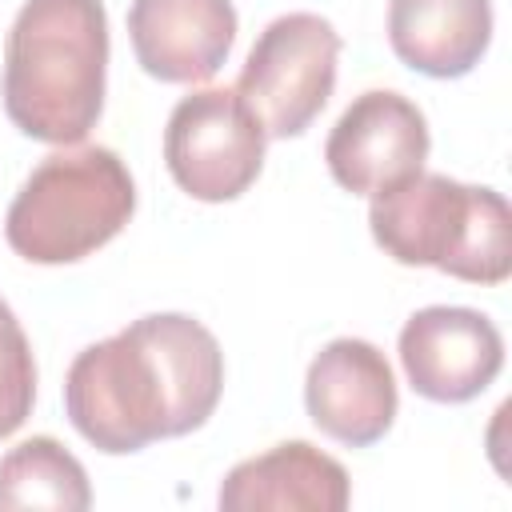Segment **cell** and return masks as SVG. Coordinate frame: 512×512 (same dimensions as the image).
<instances>
[{
	"label": "cell",
	"mask_w": 512,
	"mask_h": 512,
	"mask_svg": "<svg viewBox=\"0 0 512 512\" xmlns=\"http://www.w3.org/2000/svg\"><path fill=\"white\" fill-rule=\"evenodd\" d=\"M220 388L216 336L184 312H152L72 360L64 408L92 448L124 456L196 432L216 412Z\"/></svg>",
	"instance_id": "6da1fadb"
},
{
	"label": "cell",
	"mask_w": 512,
	"mask_h": 512,
	"mask_svg": "<svg viewBox=\"0 0 512 512\" xmlns=\"http://www.w3.org/2000/svg\"><path fill=\"white\" fill-rule=\"evenodd\" d=\"M108 12L100 0H24L4 40V112L44 144L84 140L104 112Z\"/></svg>",
	"instance_id": "7a4b0ae2"
},
{
	"label": "cell",
	"mask_w": 512,
	"mask_h": 512,
	"mask_svg": "<svg viewBox=\"0 0 512 512\" xmlns=\"http://www.w3.org/2000/svg\"><path fill=\"white\" fill-rule=\"evenodd\" d=\"M368 228L408 268H440L468 284H504L512 272V212L488 184L416 172L372 196Z\"/></svg>",
	"instance_id": "3957f363"
},
{
	"label": "cell",
	"mask_w": 512,
	"mask_h": 512,
	"mask_svg": "<svg viewBox=\"0 0 512 512\" xmlns=\"http://www.w3.org/2000/svg\"><path fill=\"white\" fill-rule=\"evenodd\" d=\"M136 212V184L112 148L44 156L16 192L4 236L32 264H72L104 248Z\"/></svg>",
	"instance_id": "277c9868"
},
{
	"label": "cell",
	"mask_w": 512,
	"mask_h": 512,
	"mask_svg": "<svg viewBox=\"0 0 512 512\" xmlns=\"http://www.w3.org/2000/svg\"><path fill=\"white\" fill-rule=\"evenodd\" d=\"M340 32L316 12L276 16L252 44L236 96L252 108L264 136H300L336 88Z\"/></svg>",
	"instance_id": "5b68a950"
},
{
	"label": "cell",
	"mask_w": 512,
	"mask_h": 512,
	"mask_svg": "<svg viewBox=\"0 0 512 512\" xmlns=\"http://www.w3.org/2000/svg\"><path fill=\"white\" fill-rule=\"evenodd\" d=\"M264 128L236 88L188 92L164 128V160L172 180L204 204L248 192L264 168Z\"/></svg>",
	"instance_id": "8992f818"
},
{
	"label": "cell",
	"mask_w": 512,
	"mask_h": 512,
	"mask_svg": "<svg viewBox=\"0 0 512 512\" xmlns=\"http://www.w3.org/2000/svg\"><path fill=\"white\" fill-rule=\"evenodd\" d=\"M428 120L424 112L388 88L356 96L336 128L328 132L324 160L332 180L352 196H376L416 172L428 160Z\"/></svg>",
	"instance_id": "52a82bcc"
},
{
	"label": "cell",
	"mask_w": 512,
	"mask_h": 512,
	"mask_svg": "<svg viewBox=\"0 0 512 512\" xmlns=\"http://www.w3.org/2000/svg\"><path fill=\"white\" fill-rule=\"evenodd\" d=\"M400 364L424 400L464 404L500 376L504 336L476 308L432 304L400 328Z\"/></svg>",
	"instance_id": "ba28073f"
},
{
	"label": "cell",
	"mask_w": 512,
	"mask_h": 512,
	"mask_svg": "<svg viewBox=\"0 0 512 512\" xmlns=\"http://www.w3.org/2000/svg\"><path fill=\"white\" fill-rule=\"evenodd\" d=\"M304 408L324 436L348 448L376 444L396 420V380L384 352L356 336L324 344L304 376Z\"/></svg>",
	"instance_id": "9c48e42d"
},
{
	"label": "cell",
	"mask_w": 512,
	"mask_h": 512,
	"mask_svg": "<svg viewBox=\"0 0 512 512\" xmlns=\"http://www.w3.org/2000/svg\"><path fill=\"white\" fill-rule=\"evenodd\" d=\"M128 40L136 64L164 84L212 80L236 40L232 0H132Z\"/></svg>",
	"instance_id": "30bf717a"
},
{
	"label": "cell",
	"mask_w": 512,
	"mask_h": 512,
	"mask_svg": "<svg viewBox=\"0 0 512 512\" xmlns=\"http://www.w3.org/2000/svg\"><path fill=\"white\" fill-rule=\"evenodd\" d=\"M348 472L308 440H288L240 460L220 484L224 512H344Z\"/></svg>",
	"instance_id": "8fae6325"
},
{
	"label": "cell",
	"mask_w": 512,
	"mask_h": 512,
	"mask_svg": "<svg viewBox=\"0 0 512 512\" xmlns=\"http://www.w3.org/2000/svg\"><path fill=\"white\" fill-rule=\"evenodd\" d=\"M388 40L412 72L456 80L488 52L492 0H392Z\"/></svg>",
	"instance_id": "7c38bea8"
},
{
	"label": "cell",
	"mask_w": 512,
	"mask_h": 512,
	"mask_svg": "<svg viewBox=\"0 0 512 512\" xmlns=\"http://www.w3.org/2000/svg\"><path fill=\"white\" fill-rule=\"evenodd\" d=\"M92 504L84 464L52 436H32L0 460V508L84 512Z\"/></svg>",
	"instance_id": "4fadbf2b"
},
{
	"label": "cell",
	"mask_w": 512,
	"mask_h": 512,
	"mask_svg": "<svg viewBox=\"0 0 512 512\" xmlns=\"http://www.w3.org/2000/svg\"><path fill=\"white\" fill-rule=\"evenodd\" d=\"M36 400V364L32 344L16 320V312L0 300V440L12 436Z\"/></svg>",
	"instance_id": "5bb4252c"
}]
</instances>
